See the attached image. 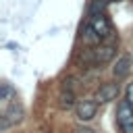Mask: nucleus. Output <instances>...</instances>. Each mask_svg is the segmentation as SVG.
<instances>
[{
  "instance_id": "obj_1",
  "label": "nucleus",
  "mask_w": 133,
  "mask_h": 133,
  "mask_svg": "<svg viewBox=\"0 0 133 133\" xmlns=\"http://www.w3.org/2000/svg\"><path fill=\"white\" fill-rule=\"evenodd\" d=\"M116 123L123 133H133V104L129 100H121L116 108Z\"/></svg>"
},
{
  "instance_id": "obj_2",
  "label": "nucleus",
  "mask_w": 133,
  "mask_h": 133,
  "mask_svg": "<svg viewBox=\"0 0 133 133\" xmlns=\"http://www.w3.org/2000/svg\"><path fill=\"white\" fill-rule=\"evenodd\" d=\"M118 94H121L118 83H102V85L96 89L94 100H96V102H112V100L118 98Z\"/></svg>"
},
{
  "instance_id": "obj_3",
  "label": "nucleus",
  "mask_w": 133,
  "mask_h": 133,
  "mask_svg": "<svg viewBox=\"0 0 133 133\" xmlns=\"http://www.w3.org/2000/svg\"><path fill=\"white\" fill-rule=\"evenodd\" d=\"M116 54V44H104L94 48V64H106L114 58Z\"/></svg>"
},
{
  "instance_id": "obj_4",
  "label": "nucleus",
  "mask_w": 133,
  "mask_h": 133,
  "mask_svg": "<svg viewBox=\"0 0 133 133\" xmlns=\"http://www.w3.org/2000/svg\"><path fill=\"white\" fill-rule=\"evenodd\" d=\"M21 121H23V106L17 104V102H12L6 108V112L2 114V129H6L8 125H17Z\"/></svg>"
},
{
  "instance_id": "obj_5",
  "label": "nucleus",
  "mask_w": 133,
  "mask_h": 133,
  "mask_svg": "<svg viewBox=\"0 0 133 133\" xmlns=\"http://www.w3.org/2000/svg\"><path fill=\"white\" fill-rule=\"evenodd\" d=\"M77 118L79 121H91L94 116H96V112H98V102H91V100H81L79 104H77Z\"/></svg>"
},
{
  "instance_id": "obj_6",
  "label": "nucleus",
  "mask_w": 133,
  "mask_h": 133,
  "mask_svg": "<svg viewBox=\"0 0 133 133\" xmlns=\"http://www.w3.org/2000/svg\"><path fill=\"white\" fill-rule=\"evenodd\" d=\"M131 66H133L131 56H129V54H123L121 58H116V62H114V66H112V75H114L116 79H125V77L131 73Z\"/></svg>"
},
{
  "instance_id": "obj_7",
  "label": "nucleus",
  "mask_w": 133,
  "mask_h": 133,
  "mask_svg": "<svg viewBox=\"0 0 133 133\" xmlns=\"http://www.w3.org/2000/svg\"><path fill=\"white\" fill-rule=\"evenodd\" d=\"M89 25L98 31V35H100V37H106V35L112 31V29H110V23H108V19H106L104 15H96V17H91Z\"/></svg>"
},
{
  "instance_id": "obj_8",
  "label": "nucleus",
  "mask_w": 133,
  "mask_h": 133,
  "mask_svg": "<svg viewBox=\"0 0 133 133\" xmlns=\"http://www.w3.org/2000/svg\"><path fill=\"white\" fill-rule=\"evenodd\" d=\"M83 39H85L87 44H98L102 37L98 35V31H96L91 25H87V27H85V35H83Z\"/></svg>"
},
{
  "instance_id": "obj_9",
  "label": "nucleus",
  "mask_w": 133,
  "mask_h": 133,
  "mask_svg": "<svg viewBox=\"0 0 133 133\" xmlns=\"http://www.w3.org/2000/svg\"><path fill=\"white\" fill-rule=\"evenodd\" d=\"M73 104H75L73 91H62V94H60V106H62V108H71Z\"/></svg>"
},
{
  "instance_id": "obj_10",
  "label": "nucleus",
  "mask_w": 133,
  "mask_h": 133,
  "mask_svg": "<svg viewBox=\"0 0 133 133\" xmlns=\"http://www.w3.org/2000/svg\"><path fill=\"white\" fill-rule=\"evenodd\" d=\"M15 91H12V87H10V83H2V91H0V100H8L10 96H12Z\"/></svg>"
},
{
  "instance_id": "obj_11",
  "label": "nucleus",
  "mask_w": 133,
  "mask_h": 133,
  "mask_svg": "<svg viewBox=\"0 0 133 133\" xmlns=\"http://www.w3.org/2000/svg\"><path fill=\"white\" fill-rule=\"evenodd\" d=\"M102 10H104V2L96 0V2L91 4V8H89V15H91V17H96V15H102Z\"/></svg>"
},
{
  "instance_id": "obj_12",
  "label": "nucleus",
  "mask_w": 133,
  "mask_h": 133,
  "mask_svg": "<svg viewBox=\"0 0 133 133\" xmlns=\"http://www.w3.org/2000/svg\"><path fill=\"white\" fill-rule=\"evenodd\" d=\"M127 100L133 104V83H129V87H127Z\"/></svg>"
},
{
  "instance_id": "obj_13",
  "label": "nucleus",
  "mask_w": 133,
  "mask_h": 133,
  "mask_svg": "<svg viewBox=\"0 0 133 133\" xmlns=\"http://www.w3.org/2000/svg\"><path fill=\"white\" fill-rule=\"evenodd\" d=\"M75 133H96V131H91V129H83V127H79Z\"/></svg>"
}]
</instances>
